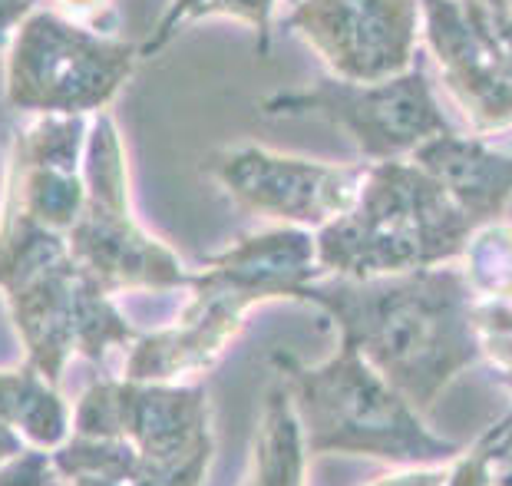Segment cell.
Returning <instances> with one entry per match:
<instances>
[{
  "mask_svg": "<svg viewBox=\"0 0 512 486\" xmlns=\"http://www.w3.org/2000/svg\"><path fill=\"white\" fill-rule=\"evenodd\" d=\"M278 4H298V0H169V7L162 10L159 24L152 27V34L139 43L143 60L156 57L169 47V40L182 34L189 24L199 20H238V24L252 27L258 37V53H268L271 47V20H275Z\"/></svg>",
  "mask_w": 512,
  "mask_h": 486,
  "instance_id": "13",
  "label": "cell"
},
{
  "mask_svg": "<svg viewBox=\"0 0 512 486\" xmlns=\"http://www.w3.org/2000/svg\"><path fill=\"white\" fill-rule=\"evenodd\" d=\"M24 447H27V444H24V440H20L17 434H14V430L0 424V463L10 460V457H14V453H20Z\"/></svg>",
  "mask_w": 512,
  "mask_h": 486,
  "instance_id": "17",
  "label": "cell"
},
{
  "mask_svg": "<svg viewBox=\"0 0 512 486\" xmlns=\"http://www.w3.org/2000/svg\"><path fill=\"white\" fill-rule=\"evenodd\" d=\"M0 486H67L50 450L24 447L0 463Z\"/></svg>",
  "mask_w": 512,
  "mask_h": 486,
  "instance_id": "15",
  "label": "cell"
},
{
  "mask_svg": "<svg viewBox=\"0 0 512 486\" xmlns=\"http://www.w3.org/2000/svg\"><path fill=\"white\" fill-rule=\"evenodd\" d=\"M110 437L129 440L146 463L215 460L209 391L202 384H139L113 374Z\"/></svg>",
  "mask_w": 512,
  "mask_h": 486,
  "instance_id": "11",
  "label": "cell"
},
{
  "mask_svg": "<svg viewBox=\"0 0 512 486\" xmlns=\"http://www.w3.org/2000/svg\"><path fill=\"white\" fill-rule=\"evenodd\" d=\"M311 275V248L301 232L271 225L245 235L195 268L176 318L136 334L119 361V377L139 384H199L261 301H301Z\"/></svg>",
  "mask_w": 512,
  "mask_h": 486,
  "instance_id": "2",
  "label": "cell"
},
{
  "mask_svg": "<svg viewBox=\"0 0 512 486\" xmlns=\"http://www.w3.org/2000/svg\"><path fill=\"white\" fill-rule=\"evenodd\" d=\"M67 486H129V483L113 480V477H100V473H83V477H70Z\"/></svg>",
  "mask_w": 512,
  "mask_h": 486,
  "instance_id": "18",
  "label": "cell"
},
{
  "mask_svg": "<svg viewBox=\"0 0 512 486\" xmlns=\"http://www.w3.org/2000/svg\"><path fill=\"white\" fill-rule=\"evenodd\" d=\"M413 407H430L446 381L479 361L476 305L456 272L321 278L304 291Z\"/></svg>",
  "mask_w": 512,
  "mask_h": 486,
  "instance_id": "1",
  "label": "cell"
},
{
  "mask_svg": "<svg viewBox=\"0 0 512 486\" xmlns=\"http://www.w3.org/2000/svg\"><path fill=\"white\" fill-rule=\"evenodd\" d=\"M4 301L24 361L53 384L63 381L73 358H83L100 374H116V354L123 361L139 334L116 305V295L86 275L70 252L27 282L7 288Z\"/></svg>",
  "mask_w": 512,
  "mask_h": 486,
  "instance_id": "6",
  "label": "cell"
},
{
  "mask_svg": "<svg viewBox=\"0 0 512 486\" xmlns=\"http://www.w3.org/2000/svg\"><path fill=\"white\" fill-rule=\"evenodd\" d=\"M83 182V212L67 245L86 275L116 298L126 291H185L192 285L195 268L139 219L126 139L110 113L90 120Z\"/></svg>",
  "mask_w": 512,
  "mask_h": 486,
  "instance_id": "4",
  "label": "cell"
},
{
  "mask_svg": "<svg viewBox=\"0 0 512 486\" xmlns=\"http://www.w3.org/2000/svg\"><path fill=\"white\" fill-rule=\"evenodd\" d=\"M291 34L344 83H387L410 70L417 53V0H298L285 17Z\"/></svg>",
  "mask_w": 512,
  "mask_h": 486,
  "instance_id": "9",
  "label": "cell"
},
{
  "mask_svg": "<svg viewBox=\"0 0 512 486\" xmlns=\"http://www.w3.org/2000/svg\"><path fill=\"white\" fill-rule=\"evenodd\" d=\"M86 133L90 120L80 116H27L14 129L4 156L0 209L70 235L86 196Z\"/></svg>",
  "mask_w": 512,
  "mask_h": 486,
  "instance_id": "10",
  "label": "cell"
},
{
  "mask_svg": "<svg viewBox=\"0 0 512 486\" xmlns=\"http://www.w3.org/2000/svg\"><path fill=\"white\" fill-rule=\"evenodd\" d=\"M37 4L50 7L53 14L67 17L86 30H96V34H116L119 30L116 0H37Z\"/></svg>",
  "mask_w": 512,
  "mask_h": 486,
  "instance_id": "16",
  "label": "cell"
},
{
  "mask_svg": "<svg viewBox=\"0 0 512 486\" xmlns=\"http://www.w3.org/2000/svg\"><path fill=\"white\" fill-rule=\"evenodd\" d=\"M261 113H321L341 126L364 156L374 159L397 156L403 149H417L433 136L450 133L420 70L367 86L331 77L304 90H281L261 103Z\"/></svg>",
  "mask_w": 512,
  "mask_h": 486,
  "instance_id": "8",
  "label": "cell"
},
{
  "mask_svg": "<svg viewBox=\"0 0 512 486\" xmlns=\"http://www.w3.org/2000/svg\"><path fill=\"white\" fill-rule=\"evenodd\" d=\"M512 463V417L499 420V424L489 430V434L479 440V450L466 460H456L450 470V460L446 467H433L423 473H394V477H384L370 486H499L506 483V467Z\"/></svg>",
  "mask_w": 512,
  "mask_h": 486,
  "instance_id": "14",
  "label": "cell"
},
{
  "mask_svg": "<svg viewBox=\"0 0 512 486\" xmlns=\"http://www.w3.org/2000/svg\"><path fill=\"white\" fill-rule=\"evenodd\" d=\"M205 172L245 212L285 229L321 232L351 212L367 179V166H331L258 143L219 149L205 159Z\"/></svg>",
  "mask_w": 512,
  "mask_h": 486,
  "instance_id": "7",
  "label": "cell"
},
{
  "mask_svg": "<svg viewBox=\"0 0 512 486\" xmlns=\"http://www.w3.org/2000/svg\"><path fill=\"white\" fill-rule=\"evenodd\" d=\"M4 90L24 116L110 113V103L143 63L139 43L119 34H96L34 4L7 37Z\"/></svg>",
  "mask_w": 512,
  "mask_h": 486,
  "instance_id": "5",
  "label": "cell"
},
{
  "mask_svg": "<svg viewBox=\"0 0 512 486\" xmlns=\"http://www.w3.org/2000/svg\"><path fill=\"white\" fill-rule=\"evenodd\" d=\"M0 424L14 430L27 447L53 453L73 437V404L60 384L27 361L0 367Z\"/></svg>",
  "mask_w": 512,
  "mask_h": 486,
  "instance_id": "12",
  "label": "cell"
},
{
  "mask_svg": "<svg viewBox=\"0 0 512 486\" xmlns=\"http://www.w3.org/2000/svg\"><path fill=\"white\" fill-rule=\"evenodd\" d=\"M271 367L288 387L308 457L364 453L390 463H446L460 453V444L423 427L413 404L351 341L337 338V351L321 364L278 348Z\"/></svg>",
  "mask_w": 512,
  "mask_h": 486,
  "instance_id": "3",
  "label": "cell"
},
{
  "mask_svg": "<svg viewBox=\"0 0 512 486\" xmlns=\"http://www.w3.org/2000/svg\"><path fill=\"white\" fill-rule=\"evenodd\" d=\"M242 486H252V483H248V480H242Z\"/></svg>",
  "mask_w": 512,
  "mask_h": 486,
  "instance_id": "19",
  "label": "cell"
}]
</instances>
